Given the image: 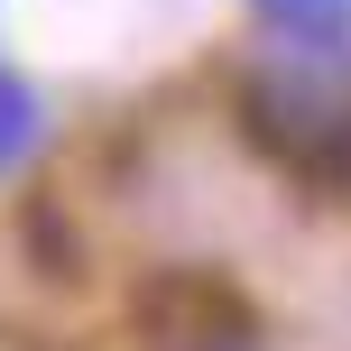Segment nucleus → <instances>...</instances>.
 <instances>
[{
  "label": "nucleus",
  "instance_id": "f257e3e1",
  "mask_svg": "<svg viewBox=\"0 0 351 351\" xmlns=\"http://www.w3.org/2000/svg\"><path fill=\"white\" fill-rule=\"evenodd\" d=\"M241 130L296 185L342 194L351 185V37H324V28L278 37L241 74Z\"/></svg>",
  "mask_w": 351,
  "mask_h": 351
},
{
  "label": "nucleus",
  "instance_id": "f03ea898",
  "mask_svg": "<svg viewBox=\"0 0 351 351\" xmlns=\"http://www.w3.org/2000/svg\"><path fill=\"white\" fill-rule=\"evenodd\" d=\"M37 130H47V111H37V93L19 84L10 65H0V176H10V167H19V158L37 148Z\"/></svg>",
  "mask_w": 351,
  "mask_h": 351
},
{
  "label": "nucleus",
  "instance_id": "7ed1b4c3",
  "mask_svg": "<svg viewBox=\"0 0 351 351\" xmlns=\"http://www.w3.org/2000/svg\"><path fill=\"white\" fill-rule=\"evenodd\" d=\"M259 10L296 19V28H342V19H351V0H259Z\"/></svg>",
  "mask_w": 351,
  "mask_h": 351
}]
</instances>
